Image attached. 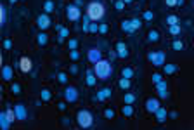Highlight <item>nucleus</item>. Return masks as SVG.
Wrapping results in <instances>:
<instances>
[{
	"label": "nucleus",
	"mask_w": 194,
	"mask_h": 130,
	"mask_svg": "<svg viewBox=\"0 0 194 130\" xmlns=\"http://www.w3.org/2000/svg\"><path fill=\"white\" fill-rule=\"evenodd\" d=\"M85 16L90 19V21H94V23L102 21L104 16H106L104 4H102L101 0H92V2H89V4H87V14Z\"/></svg>",
	"instance_id": "f257e3e1"
},
{
	"label": "nucleus",
	"mask_w": 194,
	"mask_h": 130,
	"mask_svg": "<svg viewBox=\"0 0 194 130\" xmlns=\"http://www.w3.org/2000/svg\"><path fill=\"white\" fill-rule=\"evenodd\" d=\"M94 73L97 75V78L99 80H108V78H111L113 75V66L109 61L106 59H101L99 63L94 64Z\"/></svg>",
	"instance_id": "f03ea898"
},
{
	"label": "nucleus",
	"mask_w": 194,
	"mask_h": 130,
	"mask_svg": "<svg viewBox=\"0 0 194 130\" xmlns=\"http://www.w3.org/2000/svg\"><path fill=\"white\" fill-rule=\"evenodd\" d=\"M76 122H78L80 128H92L94 127V115L89 109H80L76 113Z\"/></svg>",
	"instance_id": "7ed1b4c3"
},
{
	"label": "nucleus",
	"mask_w": 194,
	"mask_h": 130,
	"mask_svg": "<svg viewBox=\"0 0 194 130\" xmlns=\"http://www.w3.org/2000/svg\"><path fill=\"white\" fill-rule=\"evenodd\" d=\"M147 59L151 61V63L154 64V66H165L166 64V56H165L163 50H156V52H149L147 54Z\"/></svg>",
	"instance_id": "20e7f679"
},
{
	"label": "nucleus",
	"mask_w": 194,
	"mask_h": 130,
	"mask_svg": "<svg viewBox=\"0 0 194 130\" xmlns=\"http://www.w3.org/2000/svg\"><path fill=\"white\" fill-rule=\"evenodd\" d=\"M66 18L69 19L71 23H76L80 18H82V12H80V5L76 4H69L66 5Z\"/></svg>",
	"instance_id": "39448f33"
},
{
	"label": "nucleus",
	"mask_w": 194,
	"mask_h": 130,
	"mask_svg": "<svg viewBox=\"0 0 194 130\" xmlns=\"http://www.w3.org/2000/svg\"><path fill=\"white\" fill-rule=\"evenodd\" d=\"M140 28V19H128V21L121 23V30L127 31V33H134Z\"/></svg>",
	"instance_id": "423d86ee"
},
{
	"label": "nucleus",
	"mask_w": 194,
	"mask_h": 130,
	"mask_svg": "<svg viewBox=\"0 0 194 130\" xmlns=\"http://www.w3.org/2000/svg\"><path fill=\"white\" fill-rule=\"evenodd\" d=\"M50 24H52V21H50V16H48L47 12H43V14H40L37 18V26L40 28L42 31L48 30V28H50Z\"/></svg>",
	"instance_id": "0eeeda50"
},
{
	"label": "nucleus",
	"mask_w": 194,
	"mask_h": 130,
	"mask_svg": "<svg viewBox=\"0 0 194 130\" xmlns=\"http://www.w3.org/2000/svg\"><path fill=\"white\" fill-rule=\"evenodd\" d=\"M64 101L66 102H76L78 101V89L76 87H66L64 89Z\"/></svg>",
	"instance_id": "6e6552de"
},
{
	"label": "nucleus",
	"mask_w": 194,
	"mask_h": 130,
	"mask_svg": "<svg viewBox=\"0 0 194 130\" xmlns=\"http://www.w3.org/2000/svg\"><path fill=\"white\" fill-rule=\"evenodd\" d=\"M160 99H156V97H149V99L146 101V111L151 113V115H154V113L160 109Z\"/></svg>",
	"instance_id": "1a4fd4ad"
},
{
	"label": "nucleus",
	"mask_w": 194,
	"mask_h": 130,
	"mask_svg": "<svg viewBox=\"0 0 194 130\" xmlns=\"http://www.w3.org/2000/svg\"><path fill=\"white\" fill-rule=\"evenodd\" d=\"M19 70H21L23 73H30V71L33 70V61H31V57L23 56L21 59H19Z\"/></svg>",
	"instance_id": "9d476101"
},
{
	"label": "nucleus",
	"mask_w": 194,
	"mask_h": 130,
	"mask_svg": "<svg viewBox=\"0 0 194 130\" xmlns=\"http://www.w3.org/2000/svg\"><path fill=\"white\" fill-rule=\"evenodd\" d=\"M87 59L90 61L92 64H95V63H99V61L102 59V52H101V49H89V52H87Z\"/></svg>",
	"instance_id": "9b49d317"
},
{
	"label": "nucleus",
	"mask_w": 194,
	"mask_h": 130,
	"mask_svg": "<svg viewBox=\"0 0 194 130\" xmlns=\"http://www.w3.org/2000/svg\"><path fill=\"white\" fill-rule=\"evenodd\" d=\"M156 92H158V97L160 99H168V83H165V82H160V83H156Z\"/></svg>",
	"instance_id": "f8f14e48"
},
{
	"label": "nucleus",
	"mask_w": 194,
	"mask_h": 130,
	"mask_svg": "<svg viewBox=\"0 0 194 130\" xmlns=\"http://www.w3.org/2000/svg\"><path fill=\"white\" fill-rule=\"evenodd\" d=\"M116 56L121 57V59H127L128 57V47L125 42H118L116 44Z\"/></svg>",
	"instance_id": "ddd939ff"
},
{
	"label": "nucleus",
	"mask_w": 194,
	"mask_h": 130,
	"mask_svg": "<svg viewBox=\"0 0 194 130\" xmlns=\"http://www.w3.org/2000/svg\"><path fill=\"white\" fill-rule=\"evenodd\" d=\"M14 111H16V116H18L19 122H24V120L28 118V111H26V108H24V104H16Z\"/></svg>",
	"instance_id": "4468645a"
},
{
	"label": "nucleus",
	"mask_w": 194,
	"mask_h": 130,
	"mask_svg": "<svg viewBox=\"0 0 194 130\" xmlns=\"http://www.w3.org/2000/svg\"><path fill=\"white\" fill-rule=\"evenodd\" d=\"M97 80H99V78H97L95 73H94V70H87L85 71V82H87L89 87H94L97 83Z\"/></svg>",
	"instance_id": "2eb2a0df"
},
{
	"label": "nucleus",
	"mask_w": 194,
	"mask_h": 130,
	"mask_svg": "<svg viewBox=\"0 0 194 130\" xmlns=\"http://www.w3.org/2000/svg\"><path fill=\"white\" fill-rule=\"evenodd\" d=\"M11 125H12V123H11V120H9L7 113L2 111V113H0V128H2V130H9V128H11Z\"/></svg>",
	"instance_id": "dca6fc26"
},
{
	"label": "nucleus",
	"mask_w": 194,
	"mask_h": 130,
	"mask_svg": "<svg viewBox=\"0 0 194 130\" xmlns=\"http://www.w3.org/2000/svg\"><path fill=\"white\" fill-rule=\"evenodd\" d=\"M111 89H101L95 94V101H106L108 97H111Z\"/></svg>",
	"instance_id": "f3484780"
},
{
	"label": "nucleus",
	"mask_w": 194,
	"mask_h": 130,
	"mask_svg": "<svg viewBox=\"0 0 194 130\" xmlns=\"http://www.w3.org/2000/svg\"><path fill=\"white\" fill-rule=\"evenodd\" d=\"M12 68L11 66H4L2 68V80H5V82H11L12 80Z\"/></svg>",
	"instance_id": "a211bd4d"
},
{
	"label": "nucleus",
	"mask_w": 194,
	"mask_h": 130,
	"mask_svg": "<svg viewBox=\"0 0 194 130\" xmlns=\"http://www.w3.org/2000/svg\"><path fill=\"white\" fill-rule=\"evenodd\" d=\"M154 116H156V120H158V122H160V123H163L165 120L168 118V111H166V109H165V108H160V109H158L156 113H154Z\"/></svg>",
	"instance_id": "6ab92c4d"
},
{
	"label": "nucleus",
	"mask_w": 194,
	"mask_h": 130,
	"mask_svg": "<svg viewBox=\"0 0 194 130\" xmlns=\"http://www.w3.org/2000/svg\"><path fill=\"white\" fill-rule=\"evenodd\" d=\"M118 87H120L121 90H128V89L132 87L130 78H123V76H121V78H120V82H118Z\"/></svg>",
	"instance_id": "aec40b11"
},
{
	"label": "nucleus",
	"mask_w": 194,
	"mask_h": 130,
	"mask_svg": "<svg viewBox=\"0 0 194 130\" xmlns=\"http://www.w3.org/2000/svg\"><path fill=\"white\" fill-rule=\"evenodd\" d=\"M54 9H56V5H54L52 0H45V2H43V12H47V14H52Z\"/></svg>",
	"instance_id": "412c9836"
},
{
	"label": "nucleus",
	"mask_w": 194,
	"mask_h": 130,
	"mask_svg": "<svg viewBox=\"0 0 194 130\" xmlns=\"http://www.w3.org/2000/svg\"><path fill=\"white\" fill-rule=\"evenodd\" d=\"M7 23V7L5 5H0V24L4 26Z\"/></svg>",
	"instance_id": "4be33fe9"
},
{
	"label": "nucleus",
	"mask_w": 194,
	"mask_h": 130,
	"mask_svg": "<svg viewBox=\"0 0 194 130\" xmlns=\"http://www.w3.org/2000/svg\"><path fill=\"white\" fill-rule=\"evenodd\" d=\"M37 42H38V45H42V47H43V45H47V42H48L47 33H45V31H40V33H38V37H37Z\"/></svg>",
	"instance_id": "5701e85b"
},
{
	"label": "nucleus",
	"mask_w": 194,
	"mask_h": 130,
	"mask_svg": "<svg viewBox=\"0 0 194 130\" xmlns=\"http://www.w3.org/2000/svg\"><path fill=\"white\" fill-rule=\"evenodd\" d=\"M40 99L43 101V102H48V101L52 99V94H50V90H48V89H42V92H40Z\"/></svg>",
	"instance_id": "b1692460"
},
{
	"label": "nucleus",
	"mask_w": 194,
	"mask_h": 130,
	"mask_svg": "<svg viewBox=\"0 0 194 130\" xmlns=\"http://www.w3.org/2000/svg\"><path fill=\"white\" fill-rule=\"evenodd\" d=\"M175 71H177L175 64H165V66H163V73L165 75H173Z\"/></svg>",
	"instance_id": "393cba45"
},
{
	"label": "nucleus",
	"mask_w": 194,
	"mask_h": 130,
	"mask_svg": "<svg viewBox=\"0 0 194 130\" xmlns=\"http://www.w3.org/2000/svg\"><path fill=\"white\" fill-rule=\"evenodd\" d=\"M158 40H160V33L156 30H151L147 33V42H158Z\"/></svg>",
	"instance_id": "a878e982"
},
{
	"label": "nucleus",
	"mask_w": 194,
	"mask_h": 130,
	"mask_svg": "<svg viewBox=\"0 0 194 130\" xmlns=\"http://www.w3.org/2000/svg\"><path fill=\"white\" fill-rule=\"evenodd\" d=\"M134 75H135V71L132 70V68H123V70H121V76L123 78H134Z\"/></svg>",
	"instance_id": "bb28decb"
},
{
	"label": "nucleus",
	"mask_w": 194,
	"mask_h": 130,
	"mask_svg": "<svg viewBox=\"0 0 194 130\" xmlns=\"http://www.w3.org/2000/svg\"><path fill=\"white\" fill-rule=\"evenodd\" d=\"M57 31H59V42H63L64 38H66L68 35H69V31H68L66 28H64V26H57Z\"/></svg>",
	"instance_id": "cd10ccee"
},
{
	"label": "nucleus",
	"mask_w": 194,
	"mask_h": 130,
	"mask_svg": "<svg viewBox=\"0 0 194 130\" xmlns=\"http://www.w3.org/2000/svg\"><path fill=\"white\" fill-rule=\"evenodd\" d=\"M121 113H123V116H132V115H134V108H132V104H125L123 109H121Z\"/></svg>",
	"instance_id": "c85d7f7f"
},
{
	"label": "nucleus",
	"mask_w": 194,
	"mask_h": 130,
	"mask_svg": "<svg viewBox=\"0 0 194 130\" xmlns=\"http://www.w3.org/2000/svg\"><path fill=\"white\" fill-rule=\"evenodd\" d=\"M123 101H125V104H134L135 102V94L127 92V94H125V97H123Z\"/></svg>",
	"instance_id": "c756f323"
},
{
	"label": "nucleus",
	"mask_w": 194,
	"mask_h": 130,
	"mask_svg": "<svg viewBox=\"0 0 194 130\" xmlns=\"http://www.w3.org/2000/svg\"><path fill=\"white\" fill-rule=\"evenodd\" d=\"M166 24H168V26L179 24V18H177V16H168V18H166Z\"/></svg>",
	"instance_id": "7c9ffc66"
},
{
	"label": "nucleus",
	"mask_w": 194,
	"mask_h": 130,
	"mask_svg": "<svg viewBox=\"0 0 194 130\" xmlns=\"http://www.w3.org/2000/svg\"><path fill=\"white\" fill-rule=\"evenodd\" d=\"M57 82L59 83H68V75L63 73V71H59V73H57Z\"/></svg>",
	"instance_id": "2f4dec72"
},
{
	"label": "nucleus",
	"mask_w": 194,
	"mask_h": 130,
	"mask_svg": "<svg viewBox=\"0 0 194 130\" xmlns=\"http://www.w3.org/2000/svg\"><path fill=\"white\" fill-rule=\"evenodd\" d=\"M89 31L90 33H99V23H90V26H89Z\"/></svg>",
	"instance_id": "473e14b6"
},
{
	"label": "nucleus",
	"mask_w": 194,
	"mask_h": 130,
	"mask_svg": "<svg viewBox=\"0 0 194 130\" xmlns=\"http://www.w3.org/2000/svg\"><path fill=\"white\" fill-rule=\"evenodd\" d=\"M172 47H173V50H184V44L180 40H173Z\"/></svg>",
	"instance_id": "72a5a7b5"
},
{
	"label": "nucleus",
	"mask_w": 194,
	"mask_h": 130,
	"mask_svg": "<svg viewBox=\"0 0 194 130\" xmlns=\"http://www.w3.org/2000/svg\"><path fill=\"white\" fill-rule=\"evenodd\" d=\"M168 31H170L172 35H179L180 31H182V28H180L179 24H175V26H170V28H168Z\"/></svg>",
	"instance_id": "f704fd0d"
},
{
	"label": "nucleus",
	"mask_w": 194,
	"mask_h": 130,
	"mask_svg": "<svg viewBox=\"0 0 194 130\" xmlns=\"http://www.w3.org/2000/svg\"><path fill=\"white\" fill-rule=\"evenodd\" d=\"M68 45H69V50H75V49L78 47V40H76V38H69Z\"/></svg>",
	"instance_id": "c9c22d12"
},
{
	"label": "nucleus",
	"mask_w": 194,
	"mask_h": 130,
	"mask_svg": "<svg viewBox=\"0 0 194 130\" xmlns=\"http://www.w3.org/2000/svg\"><path fill=\"white\" fill-rule=\"evenodd\" d=\"M125 5H127V4H125L123 0H116V2H115V9H116V11H123Z\"/></svg>",
	"instance_id": "e433bc0d"
},
{
	"label": "nucleus",
	"mask_w": 194,
	"mask_h": 130,
	"mask_svg": "<svg viewBox=\"0 0 194 130\" xmlns=\"http://www.w3.org/2000/svg\"><path fill=\"white\" fill-rule=\"evenodd\" d=\"M108 31H109V26L104 24V23H101V24H99V33H101V35H106Z\"/></svg>",
	"instance_id": "4c0bfd02"
},
{
	"label": "nucleus",
	"mask_w": 194,
	"mask_h": 130,
	"mask_svg": "<svg viewBox=\"0 0 194 130\" xmlns=\"http://www.w3.org/2000/svg\"><path fill=\"white\" fill-rule=\"evenodd\" d=\"M69 57H71V61H78L80 59V52L76 50V49H75V50H71L69 52Z\"/></svg>",
	"instance_id": "58836bf2"
},
{
	"label": "nucleus",
	"mask_w": 194,
	"mask_h": 130,
	"mask_svg": "<svg viewBox=\"0 0 194 130\" xmlns=\"http://www.w3.org/2000/svg\"><path fill=\"white\" fill-rule=\"evenodd\" d=\"M153 82H154V85H156V83H160V82H163L161 73H153Z\"/></svg>",
	"instance_id": "ea45409f"
},
{
	"label": "nucleus",
	"mask_w": 194,
	"mask_h": 130,
	"mask_svg": "<svg viewBox=\"0 0 194 130\" xmlns=\"http://www.w3.org/2000/svg\"><path fill=\"white\" fill-rule=\"evenodd\" d=\"M142 18H144V19H146V21H153V18H154V14H153V12H151V11H146V12H144V14H142Z\"/></svg>",
	"instance_id": "a19ab883"
},
{
	"label": "nucleus",
	"mask_w": 194,
	"mask_h": 130,
	"mask_svg": "<svg viewBox=\"0 0 194 130\" xmlns=\"http://www.w3.org/2000/svg\"><path fill=\"white\" fill-rule=\"evenodd\" d=\"M11 90H12V94H19V92H21V87H19V83H12V85H11Z\"/></svg>",
	"instance_id": "79ce46f5"
},
{
	"label": "nucleus",
	"mask_w": 194,
	"mask_h": 130,
	"mask_svg": "<svg viewBox=\"0 0 194 130\" xmlns=\"http://www.w3.org/2000/svg\"><path fill=\"white\" fill-rule=\"evenodd\" d=\"M104 116H106L108 120H113V118H115V111H113V109H106V111H104Z\"/></svg>",
	"instance_id": "37998d69"
},
{
	"label": "nucleus",
	"mask_w": 194,
	"mask_h": 130,
	"mask_svg": "<svg viewBox=\"0 0 194 130\" xmlns=\"http://www.w3.org/2000/svg\"><path fill=\"white\" fill-rule=\"evenodd\" d=\"M4 49H5V50L12 49V40H9V38H7V40H4Z\"/></svg>",
	"instance_id": "c03bdc74"
},
{
	"label": "nucleus",
	"mask_w": 194,
	"mask_h": 130,
	"mask_svg": "<svg viewBox=\"0 0 194 130\" xmlns=\"http://www.w3.org/2000/svg\"><path fill=\"white\" fill-rule=\"evenodd\" d=\"M165 4H166L168 7H173V5L179 4V0H165Z\"/></svg>",
	"instance_id": "a18cd8bd"
},
{
	"label": "nucleus",
	"mask_w": 194,
	"mask_h": 130,
	"mask_svg": "<svg viewBox=\"0 0 194 130\" xmlns=\"http://www.w3.org/2000/svg\"><path fill=\"white\" fill-rule=\"evenodd\" d=\"M69 73H71V75H76V73H78V66H76V64H71Z\"/></svg>",
	"instance_id": "49530a36"
},
{
	"label": "nucleus",
	"mask_w": 194,
	"mask_h": 130,
	"mask_svg": "<svg viewBox=\"0 0 194 130\" xmlns=\"http://www.w3.org/2000/svg\"><path fill=\"white\" fill-rule=\"evenodd\" d=\"M59 109H61V111H64V109H66V102H59Z\"/></svg>",
	"instance_id": "de8ad7c7"
},
{
	"label": "nucleus",
	"mask_w": 194,
	"mask_h": 130,
	"mask_svg": "<svg viewBox=\"0 0 194 130\" xmlns=\"http://www.w3.org/2000/svg\"><path fill=\"white\" fill-rule=\"evenodd\" d=\"M125 4H132V2H134V0H123Z\"/></svg>",
	"instance_id": "09e8293b"
},
{
	"label": "nucleus",
	"mask_w": 194,
	"mask_h": 130,
	"mask_svg": "<svg viewBox=\"0 0 194 130\" xmlns=\"http://www.w3.org/2000/svg\"><path fill=\"white\" fill-rule=\"evenodd\" d=\"M9 2H11V4H16V2H18V0H9Z\"/></svg>",
	"instance_id": "8fccbe9b"
}]
</instances>
